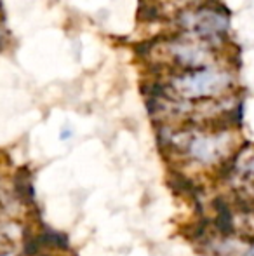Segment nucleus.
I'll list each match as a JSON object with an SVG mask.
<instances>
[{"mask_svg":"<svg viewBox=\"0 0 254 256\" xmlns=\"http://www.w3.org/2000/svg\"><path fill=\"white\" fill-rule=\"evenodd\" d=\"M230 84L232 78L228 74L200 68V70H188L187 74L176 77L173 82V88L183 98L204 100L221 94Z\"/></svg>","mask_w":254,"mask_h":256,"instance_id":"1","label":"nucleus"},{"mask_svg":"<svg viewBox=\"0 0 254 256\" xmlns=\"http://www.w3.org/2000/svg\"><path fill=\"white\" fill-rule=\"evenodd\" d=\"M138 20L139 21H157L159 20V9H157L155 4L146 2V0H139Z\"/></svg>","mask_w":254,"mask_h":256,"instance_id":"2","label":"nucleus"},{"mask_svg":"<svg viewBox=\"0 0 254 256\" xmlns=\"http://www.w3.org/2000/svg\"><path fill=\"white\" fill-rule=\"evenodd\" d=\"M157 38H153V40H145V42H139V44H136V54L138 56H148L150 52H152L153 46H155Z\"/></svg>","mask_w":254,"mask_h":256,"instance_id":"3","label":"nucleus"},{"mask_svg":"<svg viewBox=\"0 0 254 256\" xmlns=\"http://www.w3.org/2000/svg\"><path fill=\"white\" fill-rule=\"evenodd\" d=\"M66 138H71V131H63L61 132V140H66Z\"/></svg>","mask_w":254,"mask_h":256,"instance_id":"4","label":"nucleus"}]
</instances>
